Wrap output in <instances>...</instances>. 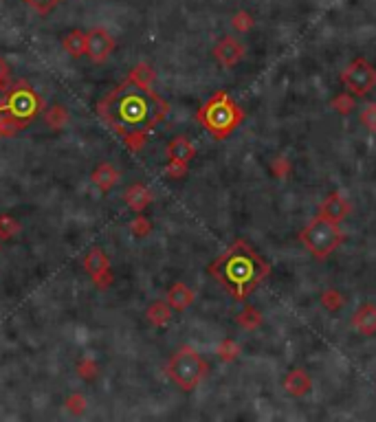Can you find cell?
<instances>
[{"label":"cell","instance_id":"cell-1","mask_svg":"<svg viewBox=\"0 0 376 422\" xmlns=\"http://www.w3.org/2000/svg\"><path fill=\"white\" fill-rule=\"evenodd\" d=\"M97 112L130 152H141L150 132L167 117L170 103L154 88H143L123 79L106 97H101Z\"/></svg>","mask_w":376,"mask_h":422},{"label":"cell","instance_id":"cell-2","mask_svg":"<svg viewBox=\"0 0 376 422\" xmlns=\"http://www.w3.org/2000/svg\"><path fill=\"white\" fill-rule=\"evenodd\" d=\"M268 273V262L245 240H236L221 258L209 264V275L238 301H245Z\"/></svg>","mask_w":376,"mask_h":422},{"label":"cell","instance_id":"cell-3","mask_svg":"<svg viewBox=\"0 0 376 422\" xmlns=\"http://www.w3.org/2000/svg\"><path fill=\"white\" fill-rule=\"evenodd\" d=\"M196 119L216 141H225L242 123L245 112L227 90H218L198 108Z\"/></svg>","mask_w":376,"mask_h":422},{"label":"cell","instance_id":"cell-4","mask_svg":"<svg viewBox=\"0 0 376 422\" xmlns=\"http://www.w3.org/2000/svg\"><path fill=\"white\" fill-rule=\"evenodd\" d=\"M42 110H45V99H42V95L36 92V88L27 79H18L0 97V114L14 119L23 128H29V123L36 121L42 114Z\"/></svg>","mask_w":376,"mask_h":422},{"label":"cell","instance_id":"cell-5","mask_svg":"<svg viewBox=\"0 0 376 422\" xmlns=\"http://www.w3.org/2000/svg\"><path fill=\"white\" fill-rule=\"evenodd\" d=\"M165 372L179 389H183V392H194L205 381L209 365L192 345H181L170 356V361L165 365Z\"/></svg>","mask_w":376,"mask_h":422},{"label":"cell","instance_id":"cell-6","mask_svg":"<svg viewBox=\"0 0 376 422\" xmlns=\"http://www.w3.org/2000/svg\"><path fill=\"white\" fill-rule=\"evenodd\" d=\"M299 238H301V245H304L317 260H326L341 245L343 231L339 229L337 223H332V220L323 218V216H317L315 220H310Z\"/></svg>","mask_w":376,"mask_h":422},{"label":"cell","instance_id":"cell-7","mask_svg":"<svg viewBox=\"0 0 376 422\" xmlns=\"http://www.w3.org/2000/svg\"><path fill=\"white\" fill-rule=\"evenodd\" d=\"M341 82L352 95L363 97V95H368L376 86V69L365 58H357L343 69Z\"/></svg>","mask_w":376,"mask_h":422},{"label":"cell","instance_id":"cell-8","mask_svg":"<svg viewBox=\"0 0 376 422\" xmlns=\"http://www.w3.org/2000/svg\"><path fill=\"white\" fill-rule=\"evenodd\" d=\"M84 271H86V275L92 280V284H95L99 290H106L112 286L114 275L110 269V260L101 249L95 247L88 251V256L84 258Z\"/></svg>","mask_w":376,"mask_h":422},{"label":"cell","instance_id":"cell-9","mask_svg":"<svg viewBox=\"0 0 376 422\" xmlns=\"http://www.w3.org/2000/svg\"><path fill=\"white\" fill-rule=\"evenodd\" d=\"M114 47H117V42L108 29L95 27L86 34V55L92 64H103L112 55Z\"/></svg>","mask_w":376,"mask_h":422},{"label":"cell","instance_id":"cell-10","mask_svg":"<svg viewBox=\"0 0 376 422\" xmlns=\"http://www.w3.org/2000/svg\"><path fill=\"white\" fill-rule=\"evenodd\" d=\"M245 55H247L245 45L238 38H231V36H225L223 40H218V45L214 47V58H216L218 64L225 66V69L238 66L240 62L245 60Z\"/></svg>","mask_w":376,"mask_h":422},{"label":"cell","instance_id":"cell-11","mask_svg":"<svg viewBox=\"0 0 376 422\" xmlns=\"http://www.w3.org/2000/svg\"><path fill=\"white\" fill-rule=\"evenodd\" d=\"M119 178H121L119 170H117V167H114L110 161H101V163H97V165H95V170H92V174H90L92 185H95L101 194L112 192V189L117 187Z\"/></svg>","mask_w":376,"mask_h":422},{"label":"cell","instance_id":"cell-12","mask_svg":"<svg viewBox=\"0 0 376 422\" xmlns=\"http://www.w3.org/2000/svg\"><path fill=\"white\" fill-rule=\"evenodd\" d=\"M194 299H196V295L185 282L172 284V286L167 288V295H165V301L170 303V308L174 312H185L194 303Z\"/></svg>","mask_w":376,"mask_h":422},{"label":"cell","instance_id":"cell-13","mask_svg":"<svg viewBox=\"0 0 376 422\" xmlns=\"http://www.w3.org/2000/svg\"><path fill=\"white\" fill-rule=\"evenodd\" d=\"M310 387H312V381H310V376L306 369H290V372L286 374L284 378V389H286V394L292 396V398H301V396H306L310 392Z\"/></svg>","mask_w":376,"mask_h":422},{"label":"cell","instance_id":"cell-14","mask_svg":"<svg viewBox=\"0 0 376 422\" xmlns=\"http://www.w3.org/2000/svg\"><path fill=\"white\" fill-rule=\"evenodd\" d=\"M352 325H354V330L365 336L376 334V306L374 303L359 306L357 312L352 314Z\"/></svg>","mask_w":376,"mask_h":422},{"label":"cell","instance_id":"cell-15","mask_svg":"<svg viewBox=\"0 0 376 422\" xmlns=\"http://www.w3.org/2000/svg\"><path fill=\"white\" fill-rule=\"evenodd\" d=\"M348 211H350V207H348V203H346V198H343L341 194H330V196L321 203L319 216L328 218V220H332V223L339 225L341 220L348 216Z\"/></svg>","mask_w":376,"mask_h":422},{"label":"cell","instance_id":"cell-16","mask_svg":"<svg viewBox=\"0 0 376 422\" xmlns=\"http://www.w3.org/2000/svg\"><path fill=\"white\" fill-rule=\"evenodd\" d=\"M165 154L167 158H176V161H185V163H190L192 158L196 156V147L194 143L190 141V136H185V134H176L174 139L167 143L165 147Z\"/></svg>","mask_w":376,"mask_h":422},{"label":"cell","instance_id":"cell-17","mask_svg":"<svg viewBox=\"0 0 376 422\" xmlns=\"http://www.w3.org/2000/svg\"><path fill=\"white\" fill-rule=\"evenodd\" d=\"M152 198H154L152 192L141 183L130 185L128 189H125V196H123L125 205H128L132 211H137V214H143V211L148 209V205L152 203Z\"/></svg>","mask_w":376,"mask_h":422},{"label":"cell","instance_id":"cell-18","mask_svg":"<svg viewBox=\"0 0 376 422\" xmlns=\"http://www.w3.org/2000/svg\"><path fill=\"white\" fill-rule=\"evenodd\" d=\"M62 51L75 60L86 55V31L73 29L68 34H64V38H62Z\"/></svg>","mask_w":376,"mask_h":422},{"label":"cell","instance_id":"cell-19","mask_svg":"<svg viewBox=\"0 0 376 422\" xmlns=\"http://www.w3.org/2000/svg\"><path fill=\"white\" fill-rule=\"evenodd\" d=\"M172 314L174 310L170 308V303H167L165 299L161 301H152L148 306V310H145V319H148L150 325H154V328H165L167 323L172 321Z\"/></svg>","mask_w":376,"mask_h":422},{"label":"cell","instance_id":"cell-20","mask_svg":"<svg viewBox=\"0 0 376 422\" xmlns=\"http://www.w3.org/2000/svg\"><path fill=\"white\" fill-rule=\"evenodd\" d=\"M128 79L130 84H137V86H143V88H154V82H156V73L150 64H145V62H139V64H134L128 73Z\"/></svg>","mask_w":376,"mask_h":422},{"label":"cell","instance_id":"cell-21","mask_svg":"<svg viewBox=\"0 0 376 422\" xmlns=\"http://www.w3.org/2000/svg\"><path fill=\"white\" fill-rule=\"evenodd\" d=\"M42 117H45V123L49 125L51 130H64L68 125V121H71V114L62 103L49 106V108L42 112Z\"/></svg>","mask_w":376,"mask_h":422},{"label":"cell","instance_id":"cell-22","mask_svg":"<svg viewBox=\"0 0 376 422\" xmlns=\"http://www.w3.org/2000/svg\"><path fill=\"white\" fill-rule=\"evenodd\" d=\"M23 225H20V220L14 218L12 214H0V242H9L14 240Z\"/></svg>","mask_w":376,"mask_h":422},{"label":"cell","instance_id":"cell-23","mask_svg":"<svg viewBox=\"0 0 376 422\" xmlns=\"http://www.w3.org/2000/svg\"><path fill=\"white\" fill-rule=\"evenodd\" d=\"M236 321H238L240 328L255 330V328L262 325V312H260L258 308H253V306H247V308L236 316Z\"/></svg>","mask_w":376,"mask_h":422},{"label":"cell","instance_id":"cell-24","mask_svg":"<svg viewBox=\"0 0 376 422\" xmlns=\"http://www.w3.org/2000/svg\"><path fill=\"white\" fill-rule=\"evenodd\" d=\"M343 303H346V299H343V295L339 293V290H334V288H330V290H326L321 295V306L326 310H330V312H337V310H341L343 308Z\"/></svg>","mask_w":376,"mask_h":422},{"label":"cell","instance_id":"cell-25","mask_svg":"<svg viewBox=\"0 0 376 422\" xmlns=\"http://www.w3.org/2000/svg\"><path fill=\"white\" fill-rule=\"evenodd\" d=\"M332 110L334 112H339V114H350L354 108H357V103H354V97H352V92H341L337 95V97L332 99Z\"/></svg>","mask_w":376,"mask_h":422},{"label":"cell","instance_id":"cell-26","mask_svg":"<svg viewBox=\"0 0 376 422\" xmlns=\"http://www.w3.org/2000/svg\"><path fill=\"white\" fill-rule=\"evenodd\" d=\"M187 165H190V163L176 161V158H170V161H167V165H165L163 174H165L167 178H172V181H181V178L187 176Z\"/></svg>","mask_w":376,"mask_h":422},{"label":"cell","instance_id":"cell-27","mask_svg":"<svg viewBox=\"0 0 376 422\" xmlns=\"http://www.w3.org/2000/svg\"><path fill=\"white\" fill-rule=\"evenodd\" d=\"M218 356H221V361L225 363H231L240 356V345L231 339H225L221 345H218Z\"/></svg>","mask_w":376,"mask_h":422},{"label":"cell","instance_id":"cell-28","mask_svg":"<svg viewBox=\"0 0 376 422\" xmlns=\"http://www.w3.org/2000/svg\"><path fill=\"white\" fill-rule=\"evenodd\" d=\"M77 374H79V378H84V381H95L97 374H99V367L92 358H82V361L77 363Z\"/></svg>","mask_w":376,"mask_h":422},{"label":"cell","instance_id":"cell-29","mask_svg":"<svg viewBox=\"0 0 376 422\" xmlns=\"http://www.w3.org/2000/svg\"><path fill=\"white\" fill-rule=\"evenodd\" d=\"M23 3H25L29 9H34L36 14L47 16V14L53 12V9L62 3V0H23Z\"/></svg>","mask_w":376,"mask_h":422},{"label":"cell","instance_id":"cell-30","mask_svg":"<svg viewBox=\"0 0 376 422\" xmlns=\"http://www.w3.org/2000/svg\"><path fill=\"white\" fill-rule=\"evenodd\" d=\"M14 84V77H12V66H9V62L0 55V97L12 88Z\"/></svg>","mask_w":376,"mask_h":422},{"label":"cell","instance_id":"cell-31","mask_svg":"<svg viewBox=\"0 0 376 422\" xmlns=\"http://www.w3.org/2000/svg\"><path fill=\"white\" fill-rule=\"evenodd\" d=\"M231 27L238 31V34H247V31L253 29V16H251L249 12H238L231 18Z\"/></svg>","mask_w":376,"mask_h":422},{"label":"cell","instance_id":"cell-32","mask_svg":"<svg viewBox=\"0 0 376 422\" xmlns=\"http://www.w3.org/2000/svg\"><path fill=\"white\" fill-rule=\"evenodd\" d=\"M130 231L137 238H145L152 231V223L143 214H137V218H134L132 223H130Z\"/></svg>","mask_w":376,"mask_h":422},{"label":"cell","instance_id":"cell-33","mask_svg":"<svg viewBox=\"0 0 376 422\" xmlns=\"http://www.w3.org/2000/svg\"><path fill=\"white\" fill-rule=\"evenodd\" d=\"M20 130H25L23 125L16 123L14 119L5 117V114H0V139H5V136H14V134H18Z\"/></svg>","mask_w":376,"mask_h":422},{"label":"cell","instance_id":"cell-34","mask_svg":"<svg viewBox=\"0 0 376 422\" xmlns=\"http://www.w3.org/2000/svg\"><path fill=\"white\" fill-rule=\"evenodd\" d=\"M361 123L365 125L368 130L376 132V103H368V106H363V110H361Z\"/></svg>","mask_w":376,"mask_h":422},{"label":"cell","instance_id":"cell-35","mask_svg":"<svg viewBox=\"0 0 376 422\" xmlns=\"http://www.w3.org/2000/svg\"><path fill=\"white\" fill-rule=\"evenodd\" d=\"M64 405H66V409L71 411V414L79 416V414H84V409H86V398H84L82 394H71Z\"/></svg>","mask_w":376,"mask_h":422},{"label":"cell","instance_id":"cell-36","mask_svg":"<svg viewBox=\"0 0 376 422\" xmlns=\"http://www.w3.org/2000/svg\"><path fill=\"white\" fill-rule=\"evenodd\" d=\"M290 172V163L286 158H275L273 161V174L279 176V178H286V174Z\"/></svg>","mask_w":376,"mask_h":422}]
</instances>
